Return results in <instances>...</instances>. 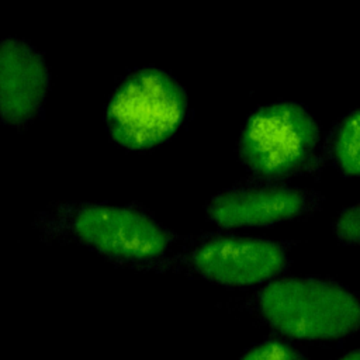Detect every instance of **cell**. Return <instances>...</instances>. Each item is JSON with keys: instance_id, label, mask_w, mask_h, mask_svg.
Listing matches in <instances>:
<instances>
[{"instance_id": "1", "label": "cell", "mask_w": 360, "mask_h": 360, "mask_svg": "<svg viewBox=\"0 0 360 360\" xmlns=\"http://www.w3.org/2000/svg\"><path fill=\"white\" fill-rule=\"evenodd\" d=\"M34 226L48 242L83 246L115 267L138 270L174 252L181 236L135 207L65 202L38 214Z\"/></svg>"}, {"instance_id": "2", "label": "cell", "mask_w": 360, "mask_h": 360, "mask_svg": "<svg viewBox=\"0 0 360 360\" xmlns=\"http://www.w3.org/2000/svg\"><path fill=\"white\" fill-rule=\"evenodd\" d=\"M239 308L278 336L295 340L343 339L360 325L357 295L325 277L280 276L256 287Z\"/></svg>"}, {"instance_id": "3", "label": "cell", "mask_w": 360, "mask_h": 360, "mask_svg": "<svg viewBox=\"0 0 360 360\" xmlns=\"http://www.w3.org/2000/svg\"><path fill=\"white\" fill-rule=\"evenodd\" d=\"M294 245L291 240L232 233L186 236L169 256L136 271L181 274L228 288L259 287L288 271Z\"/></svg>"}, {"instance_id": "4", "label": "cell", "mask_w": 360, "mask_h": 360, "mask_svg": "<svg viewBox=\"0 0 360 360\" xmlns=\"http://www.w3.org/2000/svg\"><path fill=\"white\" fill-rule=\"evenodd\" d=\"M187 115V96L167 72L142 68L115 90L105 111L111 138L131 150L167 141Z\"/></svg>"}, {"instance_id": "5", "label": "cell", "mask_w": 360, "mask_h": 360, "mask_svg": "<svg viewBox=\"0 0 360 360\" xmlns=\"http://www.w3.org/2000/svg\"><path fill=\"white\" fill-rule=\"evenodd\" d=\"M319 129L300 104L280 101L256 110L246 121L239 152L245 166L264 183H278L314 165Z\"/></svg>"}, {"instance_id": "6", "label": "cell", "mask_w": 360, "mask_h": 360, "mask_svg": "<svg viewBox=\"0 0 360 360\" xmlns=\"http://www.w3.org/2000/svg\"><path fill=\"white\" fill-rule=\"evenodd\" d=\"M314 191L264 183L228 188L207 205V217L219 229L263 228L302 218L319 210Z\"/></svg>"}, {"instance_id": "7", "label": "cell", "mask_w": 360, "mask_h": 360, "mask_svg": "<svg viewBox=\"0 0 360 360\" xmlns=\"http://www.w3.org/2000/svg\"><path fill=\"white\" fill-rule=\"evenodd\" d=\"M49 89V70L30 44L17 38L0 41V118L24 125L41 111Z\"/></svg>"}, {"instance_id": "8", "label": "cell", "mask_w": 360, "mask_h": 360, "mask_svg": "<svg viewBox=\"0 0 360 360\" xmlns=\"http://www.w3.org/2000/svg\"><path fill=\"white\" fill-rule=\"evenodd\" d=\"M359 128V110L356 108L338 124L330 138V155L346 176H357L360 170Z\"/></svg>"}, {"instance_id": "9", "label": "cell", "mask_w": 360, "mask_h": 360, "mask_svg": "<svg viewBox=\"0 0 360 360\" xmlns=\"http://www.w3.org/2000/svg\"><path fill=\"white\" fill-rule=\"evenodd\" d=\"M236 360H311L302 350L283 339L269 336L249 346Z\"/></svg>"}, {"instance_id": "10", "label": "cell", "mask_w": 360, "mask_h": 360, "mask_svg": "<svg viewBox=\"0 0 360 360\" xmlns=\"http://www.w3.org/2000/svg\"><path fill=\"white\" fill-rule=\"evenodd\" d=\"M336 238L347 246H357L360 240V211L359 205H350L345 208L335 221Z\"/></svg>"}, {"instance_id": "11", "label": "cell", "mask_w": 360, "mask_h": 360, "mask_svg": "<svg viewBox=\"0 0 360 360\" xmlns=\"http://www.w3.org/2000/svg\"><path fill=\"white\" fill-rule=\"evenodd\" d=\"M336 360H360L359 349H353L352 352L345 353L343 356H340V357H339V359H336Z\"/></svg>"}]
</instances>
